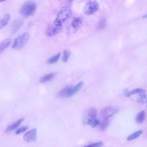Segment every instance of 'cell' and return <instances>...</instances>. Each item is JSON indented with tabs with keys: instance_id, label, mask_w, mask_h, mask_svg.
Here are the masks:
<instances>
[{
	"instance_id": "29",
	"label": "cell",
	"mask_w": 147,
	"mask_h": 147,
	"mask_svg": "<svg viewBox=\"0 0 147 147\" xmlns=\"http://www.w3.org/2000/svg\"><path fill=\"white\" fill-rule=\"evenodd\" d=\"M5 1H6V0H0V2H3Z\"/></svg>"
},
{
	"instance_id": "25",
	"label": "cell",
	"mask_w": 147,
	"mask_h": 147,
	"mask_svg": "<svg viewBox=\"0 0 147 147\" xmlns=\"http://www.w3.org/2000/svg\"><path fill=\"white\" fill-rule=\"evenodd\" d=\"M106 26V20L105 18L102 19L98 25V29H103L105 28Z\"/></svg>"
},
{
	"instance_id": "19",
	"label": "cell",
	"mask_w": 147,
	"mask_h": 147,
	"mask_svg": "<svg viewBox=\"0 0 147 147\" xmlns=\"http://www.w3.org/2000/svg\"><path fill=\"white\" fill-rule=\"evenodd\" d=\"M142 134V130H138L134 133H133V134L129 135L127 137V141H131L137 138H138L139 136H140L141 134Z\"/></svg>"
},
{
	"instance_id": "9",
	"label": "cell",
	"mask_w": 147,
	"mask_h": 147,
	"mask_svg": "<svg viewBox=\"0 0 147 147\" xmlns=\"http://www.w3.org/2000/svg\"><path fill=\"white\" fill-rule=\"evenodd\" d=\"M24 21L22 18H17L15 20L11 25V32L13 33H16L23 25Z\"/></svg>"
},
{
	"instance_id": "28",
	"label": "cell",
	"mask_w": 147,
	"mask_h": 147,
	"mask_svg": "<svg viewBox=\"0 0 147 147\" xmlns=\"http://www.w3.org/2000/svg\"><path fill=\"white\" fill-rule=\"evenodd\" d=\"M142 18H147V13L145 14H144V15H143V16H142Z\"/></svg>"
},
{
	"instance_id": "7",
	"label": "cell",
	"mask_w": 147,
	"mask_h": 147,
	"mask_svg": "<svg viewBox=\"0 0 147 147\" xmlns=\"http://www.w3.org/2000/svg\"><path fill=\"white\" fill-rule=\"evenodd\" d=\"M36 136H37V129L36 128H34L27 131L26 133H25L23 138L26 142H34L36 140Z\"/></svg>"
},
{
	"instance_id": "22",
	"label": "cell",
	"mask_w": 147,
	"mask_h": 147,
	"mask_svg": "<svg viewBox=\"0 0 147 147\" xmlns=\"http://www.w3.org/2000/svg\"><path fill=\"white\" fill-rule=\"evenodd\" d=\"M109 118H103V120L99 125V129L102 131L105 130L109 126Z\"/></svg>"
},
{
	"instance_id": "2",
	"label": "cell",
	"mask_w": 147,
	"mask_h": 147,
	"mask_svg": "<svg viewBox=\"0 0 147 147\" xmlns=\"http://www.w3.org/2000/svg\"><path fill=\"white\" fill-rule=\"evenodd\" d=\"M72 16V11L68 7H63L58 13L53 22L58 25L63 26V24Z\"/></svg>"
},
{
	"instance_id": "18",
	"label": "cell",
	"mask_w": 147,
	"mask_h": 147,
	"mask_svg": "<svg viewBox=\"0 0 147 147\" xmlns=\"http://www.w3.org/2000/svg\"><path fill=\"white\" fill-rule=\"evenodd\" d=\"M55 77V74L53 73H50L43 76L40 79V82L41 83H45L51 80H52Z\"/></svg>"
},
{
	"instance_id": "1",
	"label": "cell",
	"mask_w": 147,
	"mask_h": 147,
	"mask_svg": "<svg viewBox=\"0 0 147 147\" xmlns=\"http://www.w3.org/2000/svg\"><path fill=\"white\" fill-rule=\"evenodd\" d=\"M36 8L37 6L36 3L34 1L30 0L23 4L20 10V13L24 18L29 17L34 14Z\"/></svg>"
},
{
	"instance_id": "10",
	"label": "cell",
	"mask_w": 147,
	"mask_h": 147,
	"mask_svg": "<svg viewBox=\"0 0 147 147\" xmlns=\"http://www.w3.org/2000/svg\"><path fill=\"white\" fill-rule=\"evenodd\" d=\"M82 19L80 17H75L71 22V27L75 30H78L82 25Z\"/></svg>"
},
{
	"instance_id": "5",
	"label": "cell",
	"mask_w": 147,
	"mask_h": 147,
	"mask_svg": "<svg viewBox=\"0 0 147 147\" xmlns=\"http://www.w3.org/2000/svg\"><path fill=\"white\" fill-rule=\"evenodd\" d=\"M63 26L58 25L54 22L52 24H49L46 30H45V34L48 37H53L55 35H56L62 29Z\"/></svg>"
},
{
	"instance_id": "23",
	"label": "cell",
	"mask_w": 147,
	"mask_h": 147,
	"mask_svg": "<svg viewBox=\"0 0 147 147\" xmlns=\"http://www.w3.org/2000/svg\"><path fill=\"white\" fill-rule=\"evenodd\" d=\"M139 98L138 99V102L141 103H145L147 102V95L145 92H142L138 94Z\"/></svg>"
},
{
	"instance_id": "12",
	"label": "cell",
	"mask_w": 147,
	"mask_h": 147,
	"mask_svg": "<svg viewBox=\"0 0 147 147\" xmlns=\"http://www.w3.org/2000/svg\"><path fill=\"white\" fill-rule=\"evenodd\" d=\"M24 118H21L20 119H18V121H17L14 123L9 126L7 127V129H6V132L10 131L16 129V128H17L20 125V124L22 123V122L24 121Z\"/></svg>"
},
{
	"instance_id": "14",
	"label": "cell",
	"mask_w": 147,
	"mask_h": 147,
	"mask_svg": "<svg viewBox=\"0 0 147 147\" xmlns=\"http://www.w3.org/2000/svg\"><path fill=\"white\" fill-rule=\"evenodd\" d=\"M10 19V15L9 14H6L1 19L0 21V28L2 29L5 27L8 23Z\"/></svg>"
},
{
	"instance_id": "3",
	"label": "cell",
	"mask_w": 147,
	"mask_h": 147,
	"mask_svg": "<svg viewBox=\"0 0 147 147\" xmlns=\"http://www.w3.org/2000/svg\"><path fill=\"white\" fill-rule=\"evenodd\" d=\"M30 37V34L28 32H24L20 36L17 37L12 45V48L14 49H19L25 46Z\"/></svg>"
},
{
	"instance_id": "11",
	"label": "cell",
	"mask_w": 147,
	"mask_h": 147,
	"mask_svg": "<svg viewBox=\"0 0 147 147\" xmlns=\"http://www.w3.org/2000/svg\"><path fill=\"white\" fill-rule=\"evenodd\" d=\"M145 92V90L144 89L138 88L133 89V90H131L130 91H128L126 92H125V95L127 97H130L131 95H133L134 94H139L140 93Z\"/></svg>"
},
{
	"instance_id": "13",
	"label": "cell",
	"mask_w": 147,
	"mask_h": 147,
	"mask_svg": "<svg viewBox=\"0 0 147 147\" xmlns=\"http://www.w3.org/2000/svg\"><path fill=\"white\" fill-rule=\"evenodd\" d=\"M146 114L144 111H141L136 117V122L138 123L141 124L144 122L145 119Z\"/></svg>"
},
{
	"instance_id": "16",
	"label": "cell",
	"mask_w": 147,
	"mask_h": 147,
	"mask_svg": "<svg viewBox=\"0 0 147 147\" xmlns=\"http://www.w3.org/2000/svg\"><path fill=\"white\" fill-rule=\"evenodd\" d=\"M72 87V86H71V85L67 86L65 88H64L61 91H60L57 94V96L59 97H61V98H65L66 95H67V94L68 93V92L69 91V90H71V88Z\"/></svg>"
},
{
	"instance_id": "20",
	"label": "cell",
	"mask_w": 147,
	"mask_h": 147,
	"mask_svg": "<svg viewBox=\"0 0 147 147\" xmlns=\"http://www.w3.org/2000/svg\"><path fill=\"white\" fill-rule=\"evenodd\" d=\"M60 57V53H58L56 55H55L52 56L51 57H50L49 59H48L47 60V63L49 64H52L56 63L59 60Z\"/></svg>"
},
{
	"instance_id": "24",
	"label": "cell",
	"mask_w": 147,
	"mask_h": 147,
	"mask_svg": "<svg viewBox=\"0 0 147 147\" xmlns=\"http://www.w3.org/2000/svg\"><path fill=\"white\" fill-rule=\"evenodd\" d=\"M70 51H68V50H64L63 51V56H62V61L64 63H67L69 57V56H70Z\"/></svg>"
},
{
	"instance_id": "4",
	"label": "cell",
	"mask_w": 147,
	"mask_h": 147,
	"mask_svg": "<svg viewBox=\"0 0 147 147\" xmlns=\"http://www.w3.org/2000/svg\"><path fill=\"white\" fill-rule=\"evenodd\" d=\"M99 9V5L95 0H90L85 5L83 12L86 15L90 16L95 13Z\"/></svg>"
},
{
	"instance_id": "15",
	"label": "cell",
	"mask_w": 147,
	"mask_h": 147,
	"mask_svg": "<svg viewBox=\"0 0 147 147\" xmlns=\"http://www.w3.org/2000/svg\"><path fill=\"white\" fill-rule=\"evenodd\" d=\"M11 40L10 38H5L3 40L0 44V52L2 53L11 43Z\"/></svg>"
},
{
	"instance_id": "8",
	"label": "cell",
	"mask_w": 147,
	"mask_h": 147,
	"mask_svg": "<svg viewBox=\"0 0 147 147\" xmlns=\"http://www.w3.org/2000/svg\"><path fill=\"white\" fill-rule=\"evenodd\" d=\"M83 84H84V82L83 81H81L78 84H76L75 86L74 87L72 86V87L71 88V90L66 95L65 98H70L74 96V95H75L77 92H78L81 90V88L83 86Z\"/></svg>"
},
{
	"instance_id": "17",
	"label": "cell",
	"mask_w": 147,
	"mask_h": 147,
	"mask_svg": "<svg viewBox=\"0 0 147 147\" xmlns=\"http://www.w3.org/2000/svg\"><path fill=\"white\" fill-rule=\"evenodd\" d=\"M87 125H90L91 127H95L96 126H98V125H100V122L99 119H96V118H89L87 120Z\"/></svg>"
},
{
	"instance_id": "21",
	"label": "cell",
	"mask_w": 147,
	"mask_h": 147,
	"mask_svg": "<svg viewBox=\"0 0 147 147\" xmlns=\"http://www.w3.org/2000/svg\"><path fill=\"white\" fill-rule=\"evenodd\" d=\"M97 115V110L95 107L90 108L87 111V115L89 118H96Z\"/></svg>"
},
{
	"instance_id": "27",
	"label": "cell",
	"mask_w": 147,
	"mask_h": 147,
	"mask_svg": "<svg viewBox=\"0 0 147 147\" xmlns=\"http://www.w3.org/2000/svg\"><path fill=\"white\" fill-rule=\"evenodd\" d=\"M28 129V126H25V127H21V128H19L16 131V134H19L25 131H26L27 129Z\"/></svg>"
},
{
	"instance_id": "26",
	"label": "cell",
	"mask_w": 147,
	"mask_h": 147,
	"mask_svg": "<svg viewBox=\"0 0 147 147\" xmlns=\"http://www.w3.org/2000/svg\"><path fill=\"white\" fill-rule=\"evenodd\" d=\"M103 145V142L102 141H99V142H95V143H93V144H89V145H87L84 147H101Z\"/></svg>"
},
{
	"instance_id": "6",
	"label": "cell",
	"mask_w": 147,
	"mask_h": 147,
	"mask_svg": "<svg viewBox=\"0 0 147 147\" xmlns=\"http://www.w3.org/2000/svg\"><path fill=\"white\" fill-rule=\"evenodd\" d=\"M117 111L118 110L113 106H107L100 111V115L103 118H109L113 116Z\"/></svg>"
}]
</instances>
